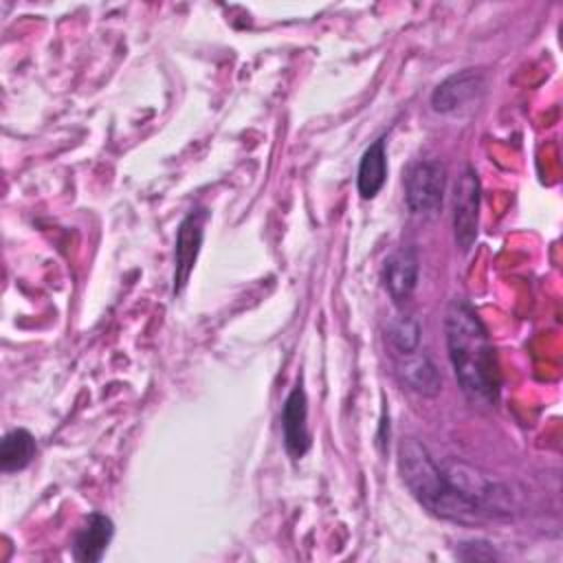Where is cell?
<instances>
[{
  "label": "cell",
  "instance_id": "6da1fadb",
  "mask_svg": "<svg viewBox=\"0 0 563 563\" xmlns=\"http://www.w3.org/2000/svg\"><path fill=\"white\" fill-rule=\"evenodd\" d=\"M446 350L464 396L475 405H495L501 374L493 341L466 299H453L444 314Z\"/></svg>",
  "mask_w": 563,
  "mask_h": 563
},
{
  "label": "cell",
  "instance_id": "7a4b0ae2",
  "mask_svg": "<svg viewBox=\"0 0 563 563\" xmlns=\"http://www.w3.org/2000/svg\"><path fill=\"white\" fill-rule=\"evenodd\" d=\"M398 471L409 493L435 517L455 523H479L484 517L449 484L429 449L409 438L398 446Z\"/></svg>",
  "mask_w": 563,
  "mask_h": 563
},
{
  "label": "cell",
  "instance_id": "3957f363",
  "mask_svg": "<svg viewBox=\"0 0 563 563\" xmlns=\"http://www.w3.org/2000/svg\"><path fill=\"white\" fill-rule=\"evenodd\" d=\"M446 189V167L435 158H420L405 172V205L416 216L435 213Z\"/></svg>",
  "mask_w": 563,
  "mask_h": 563
},
{
  "label": "cell",
  "instance_id": "277c9868",
  "mask_svg": "<svg viewBox=\"0 0 563 563\" xmlns=\"http://www.w3.org/2000/svg\"><path fill=\"white\" fill-rule=\"evenodd\" d=\"M479 227V178L473 167H464L453 196V235L462 253L471 251Z\"/></svg>",
  "mask_w": 563,
  "mask_h": 563
},
{
  "label": "cell",
  "instance_id": "5b68a950",
  "mask_svg": "<svg viewBox=\"0 0 563 563\" xmlns=\"http://www.w3.org/2000/svg\"><path fill=\"white\" fill-rule=\"evenodd\" d=\"M207 218H209V213L205 209H191L178 224L176 251H174V279H172L174 295H180L189 282V275L196 266V260H198V253L202 246Z\"/></svg>",
  "mask_w": 563,
  "mask_h": 563
},
{
  "label": "cell",
  "instance_id": "8992f818",
  "mask_svg": "<svg viewBox=\"0 0 563 563\" xmlns=\"http://www.w3.org/2000/svg\"><path fill=\"white\" fill-rule=\"evenodd\" d=\"M486 90V75L475 68H464L449 75L431 92V106L435 112L449 114L477 101Z\"/></svg>",
  "mask_w": 563,
  "mask_h": 563
},
{
  "label": "cell",
  "instance_id": "52a82bcc",
  "mask_svg": "<svg viewBox=\"0 0 563 563\" xmlns=\"http://www.w3.org/2000/svg\"><path fill=\"white\" fill-rule=\"evenodd\" d=\"M282 431L284 446L290 457L299 460L310 449V431H308V398L301 383L288 394L282 409Z\"/></svg>",
  "mask_w": 563,
  "mask_h": 563
},
{
  "label": "cell",
  "instance_id": "ba28073f",
  "mask_svg": "<svg viewBox=\"0 0 563 563\" xmlns=\"http://www.w3.org/2000/svg\"><path fill=\"white\" fill-rule=\"evenodd\" d=\"M383 282L387 295L396 306L409 301L418 284V255L413 246H402L385 260Z\"/></svg>",
  "mask_w": 563,
  "mask_h": 563
},
{
  "label": "cell",
  "instance_id": "9c48e42d",
  "mask_svg": "<svg viewBox=\"0 0 563 563\" xmlns=\"http://www.w3.org/2000/svg\"><path fill=\"white\" fill-rule=\"evenodd\" d=\"M114 534V523L103 512H90L73 541V559L79 563H97L103 559Z\"/></svg>",
  "mask_w": 563,
  "mask_h": 563
},
{
  "label": "cell",
  "instance_id": "30bf717a",
  "mask_svg": "<svg viewBox=\"0 0 563 563\" xmlns=\"http://www.w3.org/2000/svg\"><path fill=\"white\" fill-rule=\"evenodd\" d=\"M398 374L402 383L420 396H435L442 389V378L433 361L427 354H418V350L411 354H402V361L398 363Z\"/></svg>",
  "mask_w": 563,
  "mask_h": 563
},
{
  "label": "cell",
  "instance_id": "8fae6325",
  "mask_svg": "<svg viewBox=\"0 0 563 563\" xmlns=\"http://www.w3.org/2000/svg\"><path fill=\"white\" fill-rule=\"evenodd\" d=\"M387 178V152H385V136L376 139L361 156L358 172H356V187L361 198H374Z\"/></svg>",
  "mask_w": 563,
  "mask_h": 563
},
{
  "label": "cell",
  "instance_id": "7c38bea8",
  "mask_svg": "<svg viewBox=\"0 0 563 563\" xmlns=\"http://www.w3.org/2000/svg\"><path fill=\"white\" fill-rule=\"evenodd\" d=\"M35 438L26 429L9 431L0 442V468L4 473L22 471L35 457Z\"/></svg>",
  "mask_w": 563,
  "mask_h": 563
},
{
  "label": "cell",
  "instance_id": "4fadbf2b",
  "mask_svg": "<svg viewBox=\"0 0 563 563\" xmlns=\"http://www.w3.org/2000/svg\"><path fill=\"white\" fill-rule=\"evenodd\" d=\"M387 336L400 356L411 354L420 345V325L413 317L398 314L396 319H391V323L387 328Z\"/></svg>",
  "mask_w": 563,
  "mask_h": 563
}]
</instances>
